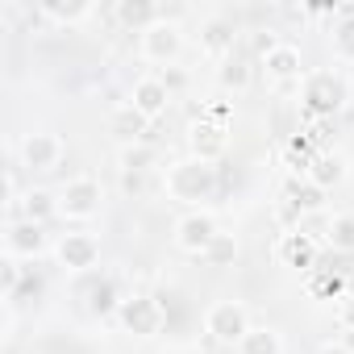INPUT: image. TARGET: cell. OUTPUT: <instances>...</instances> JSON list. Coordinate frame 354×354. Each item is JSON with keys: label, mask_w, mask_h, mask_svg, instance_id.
Masks as SVG:
<instances>
[{"label": "cell", "mask_w": 354, "mask_h": 354, "mask_svg": "<svg viewBox=\"0 0 354 354\" xmlns=\"http://www.w3.org/2000/svg\"><path fill=\"white\" fill-rule=\"evenodd\" d=\"M217 217L213 213H205V209H192V213H184L180 221H175V230H171V238H175V246H180L184 254H192V259H205L209 254V246L217 242Z\"/></svg>", "instance_id": "cell-6"}, {"label": "cell", "mask_w": 354, "mask_h": 354, "mask_svg": "<svg viewBox=\"0 0 354 354\" xmlns=\"http://www.w3.org/2000/svg\"><path fill=\"white\" fill-rule=\"evenodd\" d=\"M325 246L337 254H354V213H337L325 225Z\"/></svg>", "instance_id": "cell-25"}, {"label": "cell", "mask_w": 354, "mask_h": 354, "mask_svg": "<svg viewBox=\"0 0 354 354\" xmlns=\"http://www.w3.org/2000/svg\"><path fill=\"white\" fill-rule=\"evenodd\" d=\"M138 55L146 63L175 67V59L184 55V30L175 26V21H154L146 34H138Z\"/></svg>", "instance_id": "cell-7"}, {"label": "cell", "mask_w": 354, "mask_h": 354, "mask_svg": "<svg viewBox=\"0 0 354 354\" xmlns=\"http://www.w3.org/2000/svg\"><path fill=\"white\" fill-rule=\"evenodd\" d=\"M333 55L342 63H354V17L333 21Z\"/></svg>", "instance_id": "cell-28"}, {"label": "cell", "mask_w": 354, "mask_h": 354, "mask_svg": "<svg viewBox=\"0 0 354 354\" xmlns=\"http://www.w3.org/2000/svg\"><path fill=\"white\" fill-rule=\"evenodd\" d=\"M104 205V188L100 180H92V175H75V180H67L59 188V217L67 221H92Z\"/></svg>", "instance_id": "cell-4"}, {"label": "cell", "mask_w": 354, "mask_h": 354, "mask_svg": "<svg viewBox=\"0 0 354 354\" xmlns=\"http://www.w3.org/2000/svg\"><path fill=\"white\" fill-rule=\"evenodd\" d=\"M275 46H279L275 30H254V55H259V59H267V55H271Z\"/></svg>", "instance_id": "cell-30"}, {"label": "cell", "mask_w": 354, "mask_h": 354, "mask_svg": "<svg viewBox=\"0 0 354 354\" xmlns=\"http://www.w3.org/2000/svg\"><path fill=\"white\" fill-rule=\"evenodd\" d=\"M129 104H133L146 121H158V117H167V109H171V88H167L158 75H142V80H133V88H129Z\"/></svg>", "instance_id": "cell-12"}, {"label": "cell", "mask_w": 354, "mask_h": 354, "mask_svg": "<svg viewBox=\"0 0 354 354\" xmlns=\"http://www.w3.org/2000/svg\"><path fill=\"white\" fill-rule=\"evenodd\" d=\"M250 329H254V325H250V308H246L242 300H217V304H209V313H205V333H209V342H217V346L238 350V342H242Z\"/></svg>", "instance_id": "cell-3"}, {"label": "cell", "mask_w": 354, "mask_h": 354, "mask_svg": "<svg viewBox=\"0 0 354 354\" xmlns=\"http://www.w3.org/2000/svg\"><path fill=\"white\" fill-rule=\"evenodd\" d=\"M5 250H9V259H42L46 250H55L50 246V234H46V225H38V221H26V217H17V221H9V230H5Z\"/></svg>", "instance_id": "cell-9"}, {"label": "cell", "mask_w": 354, "mask_h": 354, "mask_svg": "<svg viewBox=\"0 0 354 354\" xmlns=\"http://www.w3.org/2000/svg\"><path fill=\"white\" fill-rule=\"evenodd\" d=\"M263 71H267L271 84H300V80H304V55H300V46L279 42V46L263 59Z\"/></svg>", "instance_id": "cell-16"}, {"label": "cell", "mask_w": 354, "mask_h": 354, "mask_svg": "<svg viewBox=\"0 0 354 354\" xmlns=\"http://www.w3.org/2000/svg\"><path fill=\"white\" fill-rule=\"evenodd\" d=\"M300 100H304V117L308 121H333L350 104V80L337 67L308 71L300 80Z\"/></svg>", "instance_id": "cell-1"}, {"label": "cell", "mask_w": 354, "mask_h": 354, "mask_svg": "<svg viewBox=\"0 0 354 354\" xmlns=\"http://www.w3.org/2000/svg\"><path fill=\"white\" fill-rule=\"evenodd\" d=\"M337 346H342V350H350V354H354V329H342V337H337Z\"/></svg>", "instance_id": "cell-33"}, {"label": "cell", "mask_w": 354, "mask_h": 354, "mask_svg": "<svg viewBox=\"0 0 354 354\" xmlns=\"http://www.w3.org/2000/svg\"><path fill=\"white\" fill-rule=\"evenodd\" d=\"M158 80H162V84L171 88V96H175V92H180V88L188 84V75H184L180 67H162V75H158Z\"/></svg>", "instance_id": "cell-32"}, {"label": "cell", "mask_w": 354, "mask_h": 354, "mask_svg": "<svg viewBox=\"0 0 354 354\" xmlns=\"http://www.w3.org/2000/svg\"><path fill=\"white\" fill-rule=\"evenodd\" d=\"M283 333L275 325H254L242 342H238V354H283Z\"/></svg>", "instance_id": "cell-23"}, {"label": "cell", "mask_w": 354, "mask_h": 354, "mask_svg": "<svg viewBox=\"0 0 354 354\" xmlns=\"http://www.w3.org/2000/svg\"><path fill=\"white\" fill-rule=\"evenodd\" d=\"M346 175H350V158L342 150H317L313 162H308V171H304V180H313L317 188L333 192L337 184H346Z\"/></svg>", "instance_id": "cell-15"}, {"label": "cell", "mask_w": 354, "mask_h": 354, "mask_svg": "<svg viewBox=\"0 0 354 354\" xmlns=\"http://www.w3.org/2000/svg\"><path fill=\"white\" fill-rule=\"evenodd\" d=\"M21 217H26V221H38V225H46L50 217H59V192L30 188V192L21 196Z\"/></svg>", "instance_id": "cell-22"}, {"label": "cell", "mask_w": 354, "mask_h": 354, "mask_svg": "<svg viewBox=\"0 0 354 354\" xmlns=\"http://www.w3.org/2000/svg\"><path fill=\"white\" fill-rule=\"evenodd\" d=\"M113 17H117L121 30L146 34L154 21H162V5H154V0H117V5H113Z\"/></svg>", "instance_id": "cell-17"}, {"label": "cell", "mask_w": 354, "mask_h": 354, "mask_svg": "<svg viewBox=\"0 0 354 354\" xmlns=\"http://www.w3.org/2000/svg\"><path fill=\"white\" fill-rule=\"evenodd\" d=\"M304 288H308V296H313V300H342V296H346V288H342V275H337V271H308Z\"/></svg>", "instance_id": "cell-27"}, {"label": "cell", "mask_w": 354, "mask_h": 354, "mask_svg": "<svg viewBox=\"0 0 354 354\" xmlns=\"http://www.w3.org/2000/svg\"><path fill=\"white\" fill-rule=\"evenodd\" d=\"M167 321V308L158 296H146V292H133L121 300V313H117V325L133 337H154Z\"/></svg>", "instance_id": "cell-5"}, {"label": "cell", "mask_w": 354, "mask_h": 354, "mask_svg": "<svg viewBox=\"0 0 354 354\" xmlns=\"http://www.w3.org/2000/svg\"><path fill=\"white\" fill-rule=\"evenodd\" d=\"M55 259H59V267L63 271H92L96 263H100V238L96 234H84V230H71V234H63L59 242H55Z\"/></svg>", "instance_id": "cell-8"}, {"label": "cell", "mask_w": 354, "mask_h": 354, "mask_svg": "<svg viewBox=\"0 0 354 354\" xmlns=\"http://www.w3.org/2000/svg\"><path fill=\"white\" fill-rule=\"evenodd\" d=\"M337 321H342V329H354V292H346L337 300Z\"/></svg>", "instance_id": "cell-31"}, {"label": "cell", "mask_w": 354, "mask_h": 354, "mask_svg": "<svg viewBox=\"0 0 354 354\" xmlns=\"http://www.w3.org/2000/svg\"><path fill=\"white\" fill-rule=\"evenodd\" d=\"M234 259H238V238H234V234H217V242L209 246L205 263H209V267H230Z\"/></svg>", "instance_id": "cell-29"}, {"label": "cell", "mask_w": 354, "mask_h": 354, "mask_svg": "<svg viewBox=\"0 0 354 354\" xmlns=\"http://www.w3.org/2000/svg\"><path fill=\"white\" fill-rule=\"evenodd\" d=\"M217 84H221V92H234V96L250 92V84H254V67H250V59H242V55L225 59V63L217 67Z\"/></svg>", "instance_id": "cell-20"}, {"label": "cell", "mask_w": 354, "mask_h": 354, "mask_svg": "<svg viewBox=\"0 0 354 354\" xmlns=\"http://www.w3.org/2000/svg\"><path fill=\"white\" fill-rule=\"evenodd\" d=\"M283 196H288V213H292V217H313V213L325 209V196H329V192L317 188L313 180H292Z\"/></svg>", "instance_id": "cell-19"}, {"label": "cell", "mask_w": 354, "mask_h": 354, "mask_svg": "<svg viewBox=\"0 0 354 354\" xmlns=\"http://www.w3.org/2000/svg\"><path fill=\"white\" fill-rule=\"evenodd\" d=\"M317 354H350V350H342V346H337V342H329V346H321V350H317Z\"/></svg>", "instance_id": "cell-34"}, {"label": "cell", "mask_w": 354, "mask_h": 354, "mask_svg": "<svg viewBox=\"0 0 354 354\" xmlns=\"http://www.w3.org/2000/svg\"><path fill=\"white\" fill-rule=\"evenodd\" d=\"M154 146H146V142H138V146H121L117 150V167H121V175H146L150 167H154Z\"/></svg>", "instance_id": "cell-26"}, {"label": "cell", "mask_w": 354, "mask_h": 354, "mask_svg": "<svg viewBox=\"0 0 354 354\" xmlns=\"http://www.w3.org/2000/svg\"><path fill=\"white\" fill-rule=\"evenodd\" d=\"M225 146H230V125H217V121H209V117L192 121V129H188V150H192V158L217 162V158L225 154Z\"/></svg>", "instance_id": "cell-11"}, {"label": "cell", "mask_w": 354, "mask_h": 354, "mask_svg": "<svg viewBox=\"0 0 354 354\" xmlns=\"http://www.w3.org/2000/svg\"><path fill=\"white\" fill-rule=\"evenodd\" d=\"M121 300H125V296H117V283H113V279H100V283L88 292V313L100 317V321H104V317H117V313H121Z\"/></svg>", "instance_id": "cell-24"}, {"label": "cell", "mask_w": 354, "mask_h": 354, "mask_svg": "<svg viewBox=\"0 0 354 354\" xmlns=\"http://www.w3.org/2000/svg\"><path fill=\"white\" fill-rule=\"evenodd\" d=\"M38 13L46 21H55V26H80V21H88L96 13V5H92V0H67V5H63V0H46Z\"/></svg>", "instance_id": "cell-21"}, {"label": "cell", "mask_w": 354, "mask_h": 354, "mask_svg": "<svg viewBox=\"0 0 354 354\" xmlns=\"http://www.w3.org/2000/svg\"><path fill=\"white\" fill-rule=\"evenodd\" d=\"M275 254H279V263L292 267V271H304V275L317 271V242H313L304 230H288V234H279Z\"/></svg>", "instance_id": "cell-14"}, {"label": "cell", "mask_w": 354, "mask_h": 354, "mask_svg": "<svg viewBox=\"0 0 354 354\" xmlns=\"http://www.w3.org/2000/svg\"><path fill=\"white\" fill-rule=\"evenodd\" d=\"M234 42H238V26H234L230 17H209V21H201V55L225 63V59H234Z\"/></svg>", "instance_id": "cell-13"}, {"label": "cell", "mask_w": 354, "mask_h": 354, "mask_svg": "<svg viewBox=\"0 0 354 354\" xmlns=\"http://www.w3.org/2000/svg\"><path fill=\"white\" fill-rule=\"evenodd\" d=\"M150 125H154V121H146L129 100H125V104H117V109H113V117H109V129L117 133V142H121V146H138V142H146Z\"/></svg>", "instance_id": "cell-18"}, {"label": "cell", "mask_w": 354, "mask_h": 354, "mask_svg": "<svg viewBox=\"0 0 354 354\" xmlns=\"http://www.w3.org/2000/svg\"><path fill=\"white\" fill-rule=\"evenodd\" d=\"M217 162H201V158H180V162H171L167 167V196L171 201H180V205H201V201H213L217 196Z\"/></svg>", "instance_id": "cell-2"}, {"label": "cell", "mask_w": 354, "mask_h": 354, "mask_svg": "<svg viewBox=\"0 0 354 354\" xmlns=\"http://www.w3.org/2000/svg\"><path fill=\"white\" fill-rule=\"evenodd\" d=\"M17 158H21L26 171H55V167L63 162V142H59V133H50V129H34V133L21 138Z\"/></svg>", "instance_id": "cell-10"}]
</instances>
